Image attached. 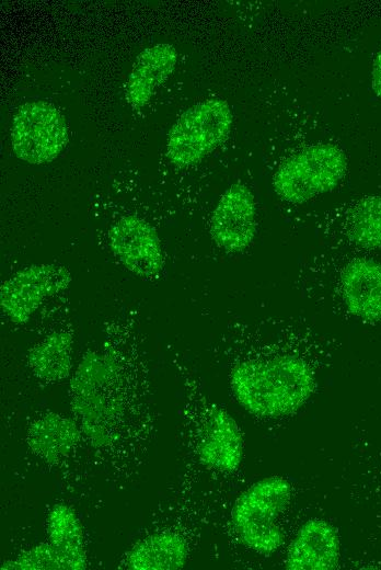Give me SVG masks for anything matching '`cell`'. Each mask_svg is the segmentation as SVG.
Here are the masks:
<instances>
[{
  "label": "cell",
  "instance_id": "1",
  "mask_svg": "<svg viewBox=\"0 0 381 570\" xmlns=\"http://www.w3.org/2000/svg\"><path fill=\"white\" fill-rule=\"evenodd\" d=\"M243 342L229 364V385L247 412L295 413L313 396L325 366V339L304 319L267 317L240 324Z\"/></svg>",
  "mask_w": 381,
  "mask_h": 570
},
{
  "label": "cell",
  "instance_id": "9",
  "mask_svg": "<svg viewBox=\"0 0 381 570\" xmlns=\"http://www.w3.org/2000/svg\"><path fill=\"white\" fill-rule=\"evenodd\" d=\"M71 281V272L60 264L25 266L2 282L1 310L11 322L24 324L49 297L66 290Z\"/></svg>",
  "mask_w": 381,
  "mask_h": 570
},
{
  "label": "cell",
  "instance_id": "17",
  "mask_svg": "<svg viewBox=\"0 0 381 570\" xmlns=\"http://www.w3.org/2000/svg\"><path fill=\"white\" fill-rule=\"evenodd\" d=\"M49 543L57 551L65 570L86 567L83 528L76 512L66 504H56L47 517Z\"/></svg>",
  "mask_w": 381,
  "mask_h": 570
},
{
  "label": "cell",
  "instance_id": "14",
  "mask_svg": "<svg viewBox=\"0 0 381 570\" xmlns=\"http://www.w3.org/2000/svg\"><path fill=\"white\" fill-rule=\"evenodd\" d=\"M74 419L49 412L36 419L27 432V445L39 458L57 461L67 457L81 440Z\"/></svg>",
  "mask_w": 381,
  "mask_h": 570
},
{
  "label": "cell",
  "instance_id": "11",
  "mask_svg": "<svg viewBox=\"0 0 381 570\" xmlns=\"http://www.w3.org/2000/svg\"><path fill=\"white\" fill-rule=\"evenodd\" d=\"M257 231L256 203L241 182L231 184L219 197L210 218V235L219 248L238 253L246 250Z\"/></svg>",
  "mask_w": 381,
  "mask_h": 570
},
{
  "label": "cell",
  "instance_id": "19",
  "mask_svg": "<svg viewBox=\"0 0 381 570\" xmlns=\"http://www.w3.org/2000/svg\"><path fill=\"white\" fill-rule=\"evenodd\" d=\"M1 569L65 570L57 551L49 542L32 547L15 559L7 560L2 563Z\"/></svg>",
  "mask_w": 381,
  "mask_h": 570
},
{
  "label": "cell",
  "instance_id": "16",
  "mask_svg": "<svg viewBox=\"0 0 381 570\" xmlns=\"http://www.w3.org/2000/svg\"><path fill=\"white\" fill-rule=\"evenodd\" d=\"M188 558L185 539L175 532L152 534L128 551L126 567L132 570H175L184 567Z\"/></svg>",
  "mask_w": 381,
  "mask_h": 570
},
{
  "label": "cell",
  "instance_id": "5",
  "mask_svg": "<svg viewBox=\"0 0 381 570\" xmlns=\"http://www.w3.org/2000/svg\"><path fill=\"white\" fill-rule=\"evenodd\" d=\"M347 158L332 144L308 146L288 157L273 176L276 195L290 204H302L333 191L344 179Z\"/></svg>",
  "mask_w": 381,
  "mask_h": 570
},
{
  "label": "cell",
  "instance_id": "2",
  "mask_svg": "<svg viewBox=\"0 0 381 570\" xmlns=\"http://www.w3.org/2000/svg\"><path fill=\"white\" fill-rule=\"evenodd\" d=\"M127 318L113 319L102 345L82 355L70 379V406L74 420L95 449L115 446L119 425L145 407L143 362L137 364L136 343L127 349Z\"/></svg>",
  "mask_w": 381,
  "mask_h": 570
},
{
  "label": "cell",
  "instance_id": "8",
  "mask_svg": "<svg viewBox=\"0 0 381 570\" xmlns=\"http://www.w3.org/2000/svg\"><path fill=\"white\" fill-rule=\"evenodd\" d=\"M68 142L67 124L61 113L46 101L23 104L11 127L15 156L28 163L53 161Z\"/></svg>",
  "mask_w": 381,
  "mask_h": 570
},
{
  "label": "cell",
  "instance_id": "6",
  "mask_svg": "<svg viewBox=\"0 0 381 570\" xmlns=\"http://www.w3.org/2000/svg\"><path fill=\"white\" fill-rule=\"evenodd\" d=\"M188 406L196 414L197 454L203 464L220 471H234L243 457V437L234 419L208 399L196 380L181 366Z\"/></svg>",
  "mask_w": 381,
  "mask_h": 570
},
{
  "label": "cell",
  "instance_id": "10",
  "mask_svg": "<svg viewBox=\"0 0 381 570\" xmlns=\"http://www.w3.org/2000/svg\"><path fill=\"white\" fill-rule=\"evenodd\" d=\"M108 241L115 258L132 274L154 280L164 270L161 240L143 218L132 214L119 217L108 230Z\"/></svg>",
  "mask_w": 381,
  "mask_h": 570
},
{
  "label": "cell",
  "instance_id": "12",
  "mask_svg": "<svg viewBox=\"0 0 381 570\" xmlns=\"http://www.w3.org/2000/svg\"><path fill=\"white\" fill-rule=\"evenodd\" d=\"M340 542L334 526L322 518L303 523L293 537L285 560L286 569L332 570L338 566Z\"/></svg>",
  "mask_w": 381,
  "mask_h": 570
},
{
  "label": "cell",
  "instance_id": "13",
  "mask_svg": "<svg viewBox=\"0 0 381 570\" xmlns=\"http://www.w3.org/2000/svg\"><path fill=\"white\" fill-rule=\"evenodd\" d=\"M176 61L177 52L168 43L155 44L137 56L126 82V99L132 109H140L150 100L173 72Z\"/></svg>",
  "mask_w": 381,
  "mask_h": 570
},
{
  "label": "cell",
  "instance_id": "20",
  "mask_svg": "<svg viewBox=\"0 0 381 570\" xmlns=\"http://www.w3.org/2000/svg\"><path fill=\"white\" fill-rule=\"evenodd\" d=\"M371 86L374 94L381 99V48L377 53L371 71Z\"/></svg>",
  "mask_w": 381,
  "mask_h": 570
},
{
  "label": "cell",
  "instance_id": "4",
  "mask_svg": "<svg viewBox=\"0 0 381 570\" xmlns=\"http://www.w3.org/2000/svg\"><path fill=\"white\" fill-rule=\"evenodd\" d=\"M291 483L280 476L263 478L235 501L232 523L241 542L252 550L270 555L284 543L279 517L291 501Z\"/></svg>",
  "mask_w": 381,
  "mask_h": 570
},
{
  "label": "cell",
  "instance_id": "15",
  "mask_svg": "<svg viewBox=\"0 0 381 570\" xmlns=\"http://www.w3.org/2000/svg\"><path fill=\"white\" fill-rule=\"evenodd\" d=\"M73 337L70 331L57 330L37 341L26 354L31 373L41 381L59 383L72 371Z\"/></svg>",
  "mask_w": 381,
  "mask_h": 570
},
{
  "label": "cell",
  "instance_id": "18",
  "mask_svg": "<svg viewBox=\"0 0 381 570\" xmlns=\"http://www.w3.org/2000/svg\"><path fill=\"white\" fill-rule=\"evenodd\" d=\"M344 235L354 246L373 250L381 248V196H365L346 212Z\"/></svg>",
  "mask_w": 381,
  "mask_h": 570
},
{
  "label": "cell",
  "instance_id": "7",
  "mask_svg": "<svg viewBox=\"0 0 381 570\" xmlns=\"http://www.w3.org/2000/svg\"><path fill=\"white\" fill-rule=\"evenodd\" d=\"M232 112L221 99H209L186 110L169 132L166 156L177 167L200 162L230 134Z\"/></svg>",
  "mask_w": 381,
  "mask_h": 570
},
{
  "label": "cell",
  "instance_id": "3",
  "mask_svg": "<svg viewBox=\"0 0 381 570\" xmlns=\"http://www.w3.org/2000/svg\"><path fill=\"white\" fill-rule=\"evenodd\" d=\"M296 284L314 303L337 304L359 320L381 322L380 261L353 258L330 265L320 255L300 269Z\"/></svg>",
  "mask_w": 381,
  "mask_h": 570
}]
</instances>
